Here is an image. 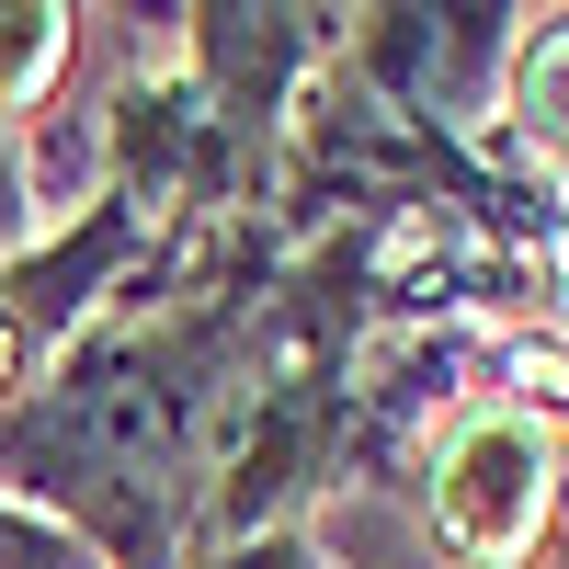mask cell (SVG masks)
Wrapping results in <instances>:
<instances>
[{
  "instance_id": "cell-1",
  "label": "cell",
  "mask_w": 569,
  "mask_h": 569,
  "mask_svg": "<svg viewBox=\"0 0 569 569\" xmlns=\"http://www.w3.org/2000/svg\"><path fill=\"white\" fill-rule=\"evenodd\" d=\"M262 297L273 262L240 228V251L194 284H149L91 319L0 410V479L23 490V512L69 525L103 569H182L262 399Z\"/></svg>"
},
{
  "instance_id": "cell-2",
  "label": "cell",
  "mask_w": 569,
  "mask_h": 569,
  "mask_svg": "<svg viewBox=\"0 0 569 569\" xmlns=\"http://www.w3.org/2000/svg\"><path fill=\"white\" fill-rule=\"evenodd\" d=\"M558 512V433L525 399H467L433 433V490H421V536L456 569H525Z\"/></svg>"
},
{
  "instance_id": "cell-5",
  "label": "cell",
  "mask_w": 569,
  "mask_h": 569,
  "mask_svg": "<svg viewBox=\"0 0 569 569\" xmlns=\"http://www.w3.org/2000/svg\"><path fill=\"white\" fill-rule=\"evenodd\" d=\"M182 569H308V547L297 536H240V547H194Z\"/></svg>"
},
{
  "instance_id": "cell-4",
  "label": "cell",
  "mask_w": 569,
  "mask_h": 569,
  "mask_svg": "<svg viewBox=\"0 0 569 569\" xmlns=\"http://www.w3.org/2000/svg\"><path fill=\"white\" fill-rule=\"evenodd\" d=\"M0 569H103L69 525H46V512H23V501H0Z\"/></svg>"
},
{
  "instance_id": "cell-3",
  "label": "cell",
  "mask_w": 569,
  "mask_h": 569,
  "mask_svg": "<svg viewBox=\"0 0 569 569\" xmlns=\"http://www.w3.org/2000/svg\"><path fill=\"white\" fill-rule=\"evenodd\" d=\"M80 12H46V0H0V262L23 251L34 228V160H23V103L69 69Z\"/></svg>"
}]
</instances>
